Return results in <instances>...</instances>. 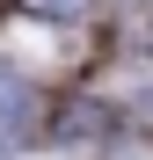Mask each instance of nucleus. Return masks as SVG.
Masks as SVG:
<instances>
[{"label": "nucleus", "instance_id": "f257e3e1", "mask_svg": "<svg viewBox=\"0 0 153 160\" xmlns=\"http://www.w3.org/2000/svg\"><path fill=\"white\" fill-rule=\"evenodd\" d=\"M29 8H51V15H80L88 0H29Z\"/></svg>", "mask_w": 153, "mask_h": 160}]
</instances>
